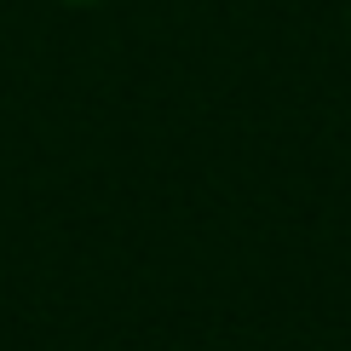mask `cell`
Wrapping results in <instances>:
<instances>
[{
    "mask_svg": "<svg viewBox=\"0 0 351 351\" xmlns=\"http://www.w3.org/2000/svg\"><path fill=\"white\" fill-rule=\"evenodd\" d=\"M75 6H93V0H75Z\"/></svg>",
    "mask_w": 351,
    "mask_h": 351,
    "instance_id": "6da1fadb",
    "label": "cell"
}]
</instances>
